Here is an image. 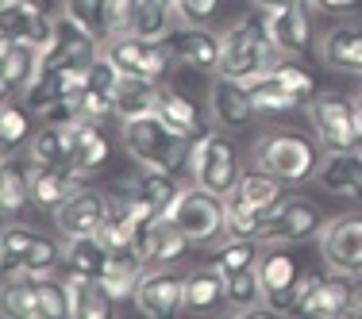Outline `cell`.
<instances>
[{
	"label": "cell",
	"mask_w": 362,
	"mask_h": 319,
	"mask_svg": "<svg viewBox=\"0 0 362 319\" xmlns=\"http://www.w3.org/2000/svg\"><path fill=\"white\" fill-rule=\"evenodd\" d=\"M278 62H281V50L274 47L262 16H243L239 23H231V28L223 31V54H220V66H216L220 77L255 85L258 77H266Z\"/></svg>",
	"instance_id": "6da1fadb"
},
{
	"label": "cell",
	"mask_w": 362,
	"mask_h": 319,
	"mask_svg": "<svg viewBox=\"0 0 362 319\" xmlns=\"http://www.w3.org/2000/svg\"><path fill=\"white\" fill-rule=\"evenodd\" d=\"M124 146L143 169H177L189 158L193 135L174 127L162 112H146V116H132L119 127Z\"/></svg>",
	"instance_id": "7a4b0ae2"
},
{
	"label": "cell",
	"mask_w": 362,
	"mask_h": 319,
	"mask_svg": "<svg viewBox=\"0 0 362 319\" xmlns=\"http://www.w3.org/2000/svg\"><path fill=\"white\" fill-rule=\"evenodd\" d=\"M255 166L281 177L286 185H305L320 169V150H316L313 139H305L297 131H266L255 143Z\"/></svg>",
	"instance_id": "3957f363"
},
{
	"label": "cell",
	"mask_w": 362,
	"mask_h": 319,
	"mask_svg": "<svg viewBox=\"0 0 362 319\" xmlns=\"http://www.w3.org/2000/svg\"><path fill=\"white\" fill-rule=\"evenodd\" d=\"M166 215L193 246H212V243H223V239H228L223 196L209 193V188H201V185L181 188V196L174 200V208Z\"/></svg>",
	"instance_id": "277c9868"
},
{
	"label": "cell",
	"mask_w": 362,
	"mask_h": 319,
	"mask_svg": "<svg viewBox=\"0 0 362 319\" xmlns=\"http://www.w3.org/2000/svg\"><path fill=\"white\" fill-rule=\"evenodd\" d=\"M185 162H189V174H193V185L209 188L216 196H228L239 185V177H243V169L235 162V146L223 139L220 131L193 135V146H189Z\"/></svg>",
	"instance_id": "5b68a950"
},
{
	"label": "cell",
	"mask_w": 362,
	"mask_h": 319,
	"mask_svg": "<svg viewBox=\"0 0 362 319\" xmlns=\"http://www.w3.org/2000/svg\"><path fill=\"white\" fill-rule=\"evenodd\" d=\"M308 0H286V4L262 12L266 31L281 58H313L316 54V31H313V12Z\"/></svg>",
	"instance_id": "8992f818"
},
{
	"label": "cell",
	"mask_w": 362,
	"mask_h": 319,
	"mask_svg": "<svg viewBox=\"0 0 362 319\" xmlns=\"http://www.w3.org/2000/svg\"><path fill=\"white\" fill-rule=\"evenodd\" d=\"M308 119H313V131L320 139L324 150H355L362 143L358 127H355V100L339 97V92H320L308 104Z\"/></svg>",
	"instance_id": "52a82bcc"
},
{
	"label": "cell",
	"mask_w": 362,
	"mask_h": 319,
	"mask_svg": "<svg viewBox=\"0 0 362 319\" xmlns=\"http://www.w3.org/2000/svg\"><path fill=\"white\" fill-rule=\"evenodd\" d=\"M320 258L332 273L362 277V215L358 212L320 223Z\"/></svg>",
	"instance_id": "ba28073f"
},
{
	"label": "cell",
	"mask_w": 362,
	"mask_h": 319,
	"mask_svg": "<svg viewBox=\"0 0 362 319\" xmlns=\"http://www.w3.org/2000/svg\"><path fill=\"white\" fill-rule=\"evenodd\" d=\"M135 308L146 319H170L185 312V273H177L174 265H158L146 270L135 292Z\"/></svg>",
	"instance_id": "9c48e42d"
},
{
	"label": "cell",
	"mask_w": 362,
	"mask_h": 319,
	"mask_svg": "<svg viewBox=\"0 0 362 319\" xmlns=\"http://www.w3.org/2000/svg\"><path fill=\"white\" fill-rule=\"evenodd\" d=\"M105 54L119 66V73H135V77H151V81H162L174 62L166 42L154 39H139V35H119L105 42Z\"/></svg>",
	"instance_id": "30bf717a"
},
{
	"label": "cell",
	"mask_w": 362,
	"mask_h": 319,
	"mask_svg": "<svg viewBox=\"0 0 362 319\" xmlns=\"http://www.w3.org/2000/svg\"><path fill=\"white\" fill-rule=\"evenodd\" d=\"M100 42L97 35L74 23L70 16H58L54 20V35L42 47V70H66V66H89L93 58L100 54Z\"/></svg>",
	"instance_id": "8fae6325"
},
{
	"label": "cell",
	"mask_w": 362,
	"mask_h": 319,
	"mask_svg": "<svg viewBox=\"0 0 362 319\" xmlns=\"http://www.w3.org/2000/svg\"><path fill=\"white\" fill-rule=\"evenodd\" d=\"M320 235V215L308 200L286 196L278 208L270 212V219L258 231V243L262 246H286V243H305V239Z\"/></svg>",
	"instance_id": "7c38bea8"
},
{
	"label": "cell",
	"mask_w": 362,
	"mask_h": 319,
	"mask_svg": "<svg viewBox=\"0 0 362 319\" xmlns=\"http://www.w3.org/2000/svg\"><path fill=\"white\" fill-rule=\"evenodd\" d=\"M162 42L170 47L174 62H185L189 70L216 73L220 54H223V35H216L212 28H204V23H177Z\"/></svg>",
	"instance_id": "4fadbf2b"
},
{
	"label": "cell",
	"mask_w": 362,
	"mask_h": 319,
	"mask_svg": "<svg viewBox=\"0 0 362 319\" xmlns=\"http://www.w3.org/2000/svg\"><path fill=\"white\" fill-rule=\"evenodd\" d=\"M0 23H4V39L31 42L39 50L54 35V20L42 12L39 0H0Z\"/></svg>",
	"instance_id": "5bb4252c"
},
{
	"label": "cell",
	"mask_w": 362,
	"mask_h": 319,
	"mask_svg": "<svg viewBox=\"0 0 362 319\" xmlns=\"http://www.w3.org/2000/svg\"><path fill=\"white\" fill-rule=\"evenodd\" d=\"M108 208H112L108 196L93 193V188H74V193L54 208V227L62 231L66 239L97 235V227H100V219L108 215Z\"/></svg>",
	"instance_id": "9a60e30c"
},
{
	"label": "cell",
	"mask_w": 362,
	"mask_h": 319,
	"mask_svg": "<svg viewBox=\"0 0 362 319\" xmlns=\"http://www.w3.org/2000/svg\"><path fill=\"white\" fill-rule=\"evenodd\" d=\"M189 239L181 235V231L170 223V215H158V219H151L146 227L139 231V239H135V254L143 258L146 270H158V265H174L181 258L189 254Z\"/></svg>",
	"instance_id": "2e32d148"
},
{
	"label": "cell",
	"mask_w": 362,
	"mask_h": 319,
	"mask_svg": "<svg viewBox=\"0 0 362 319\" xmlns=\"http://www.w3.org/2000/svg\"><path fill=\"white\" fill-rule=\"evenodd\" d=\"M89 89V66H66V70H42L35 77L28 92H23V104L31 112H42L58 100H77Z\"/></svg>",
	"instance_id": "e0dca14e"
},
{
	"label": "cell",
	"mask_w": 362,
	"mask_h": 319,
	"mask_svg": "<svg viewBox=\"0 0 362 319\" xmlns=\"http://www.w3.org/2000/svg\"><path fill=\"white\" fill-rule=\"evenodd\" d=\"M209 108H212V119L220 127H228V131H239V127H247L258 116L251 89L243 81H231V77H220V73L209 89Z\"/></svg>",
	"instance_id": "ac0fdd59"
},
{
	"label": "cell",
	"mask_w": 362,
	"mask_h": 319,
	"mask_svg": "<svg viewBox=\"0 0 362 319\" xmlns=\"http://www.w3.org/2000/svg\"><path fill=\"white\" fill-rule=\"evenodd\" d=\"M42 73V50L31 42H0V89L4 97L12 92H28L35 85V77Z\"/></svg>",
	"instance_id": "d6986e66"
},
{
	"label": "cell",
	"mask_w": 362,
	"mask_h": 319,
	"mask_svg": "<svg viewBox=\"0 0 362 319\" xmlns=\"http://www.w3.org/2000/svg\"><path fill=\"white\" fill-rule=\"evenodd\" d=\"M316 181L327 193L362 204V154L358 150H324Z\"/></svg>",
	"instance_id": "ffe728a7"
},
{
	"label": "cell",
	"mask_w": 362,
	"mask_h": 319,
	"mask_svg": "<svg viewBox=\"0 0 362 319\" xmlns=\"http://www.w3.org/2000/svg\"><path fill=\"white\" fill-rule=\"evenodd\" d=\"M255 270H258L262 289H266V312H274V308L286 300V292L300 281L297 258H293L289 250H281V246H266L262 254H258V265H255Z\"/></svg>",
	"instance_id": "44dd1931"
},
{
	"label": "cell",
	"mask_w": 362,
	"mask_h": 319,
	"mask_svg": "<svg viewBox=\"0 0 362 319\" xmlns=\"http://www.w3.org/2000/svg\"><path fill=\"white\" fill-rule=\"evenodd\" d=\"M108 162V135L100 131L97 119H77L70 127V166L77 169V177L97 174Z\"/></svg>",
	"instance_id": "7402d4cb"
},
{
	"label": "cell",
	"mask_w": 362,
	"mask_h": 319,
	"mask_svg": "<svg viewBox=\"0 0 362 319\" xmlns=\"http://www.w3.org/2000/svg\"><path fill=\"white\" fill-rule=\"evenodd\" d=\"M320 58L332 70L362 77V23H339V28L324 31Z\"/></svg>",
	"instance_id": "603a6c76"
},
{
	"label": "cell",
	"mask_w": 362,
	"mask_h": 319,
	"mask_svg": "<svg viewBox=\"0 0 362 319\" xmlns=\"http://www.w3.org/2000/svg\"><path fill=\"white\" fill-rule=\"evenodd\" d=\"M228 304V273L220 265H197L185 273V312H212V308Z\"/></svg>",
	"instance_id": "cb8c5ba5"
},
{
	"label": "cell",
	"mask_w": 362,
	"mask_h": 319,
	"mask_svg": "<svg viewBox=\"0 0 362 319\" xmlns=\"http://www.w3.org/2000/svg\"><path fill=\"white\" fill-rule=\"evenodd\" d=\"M62 281H66V292H70V312L77 319H105V315H112L116 300H112V292L105 289V281H100V277L66 273Z\"/></svg>",
	"instance_id": "d4e9b609"
},
{
	"label": "cell",
	"mask_w": 362,
	"mask_h": 319,
	"mask_svg": "<svg viewBox=\"0 0 362 319\" xmlns=\"http://www.w3.org/2000/svg\"><path fill=\"white\" fill-rule=\"evenodd\" d=\"M351 300H355V277L351 273H332L327 270L320 284H316L308 312L313 319H335V315H351Z\"/></svg>",
	"instance_id": "484cf974"
},
{
	"label": "cell",
	"mask_w": 362,
	"mask_h": 319,
	"mask_svg": "<svg viewBox=\"0 0 362 319\" xmlns=\"http://www.w3.org/2000/svg\"><path fill=\"white\" fill-rule=\"evenodd\" d=\"M158 81L151 77H135V73H119L116 89H112V108H116L119 119L132 116H146V112H158Z\"/></svg>",
	"instance_id": "4316f807"
},
{
	"label": "cell",
	"mask_w": 362,
	"mask_h": 319,
	"mask_svg": "<svg viewBox=\"0 0 362 319\" xmlns=\"http://www.w3.org/2000/svg\"><path fill=\"white\" fill-rule=\"evenodd\" d=\"M74 181H77V169H70V166H28L31 204L54 212L74 193Z\"/></svg>",
	"instance_id": "83f0119b"
},
{
	"label": "cell",
	"mask_w": 362,
	"mask_h": 319,
	"mask_svg": "<svg viewBox=\"0 0 362 319\" xmlns=\"http://www.w3.org/2000/svg\"><path fill=\"white\" fill-rule=\"evenodd\" d=\"M228 196H235L239 204H247V208H255V212H274L281 200H286V181L266 174L262 166H255V169H247V174L239 177V185L231 188Z\"/></svg>",
	"instance_id": "f1b7e54d"
},
{
	"label": "cell",
	"mask_w": 362,
	"mask_h": 319,
	"mask_svg": "<svg viewBox=\"0 0 362 319\" xmlns=\"http://www.w3.org/2000/svg\"><path fill=\"white\" fill-rule=\"evenodd\" d=\"M112 262V250L100 243L97 235H74L66 239V254H62V265L66 273H85V277H105Z\"/></svg>",
	"instance_id": "f546056e"
},
{
	"label": "cell",
	"mask_w": 362,
	"mask_h": 319,
	"mask_svg": "<svg viewBox=\"0 0 362 319\" xmlns=\"http://www.w3.org/2000/svg\"><path fill=\"white\" fill-rule=\"evenodd\" d=\"M143 273H146V265H143V258L135 254V250H116L100 281H105V289L112 292V300H116V304H124V300H135Z\"/></svg>",
	"instance_id": "4dcf8cb0"
},
{
	"label": "cell",
	"mask_w": 362,
	"mask_h": 319,
	"mask_svg": "<svg viewBox=\"0 0 362 319\" xmlns=\"http://www.w3.org/2000/svg\"><path fill=\"white\" fill-rule=\"evenodd\" d=\"M28 166H70V127L42 124L28 143Z\"/></svg>",
	"instance_id": "1f68e13d"
},
{
	"label": "cell",
	"mask_w": 362,
	"mask_h": 319,
	"mask_svg": "<svg viewBox=\"0 0 362 319\" xmlns=\"http://www.w3.org/2000/svg\"><path fill=\"white\" fill-rule=\"evenodd\" d=\"M266 308V289L255 265L228 277V315H258Z\"/></svg>",
	"instance_id": "d6a6232c"
},
{
	"label": "cell",
	"mask_w": 362,
	"mask_h": 319,
	"mask_svg": "<svg viewBox=\"0 0 362 319\" xmlns=\"http://www.w3.org/2000/svg\"><path fill=\"white\" fill-rule=\"evenodd\" d=\"M174 20H177L174 0H135V28H132V35L162 42L170 31L177 28Z\"/></svg>",
	"instance_id": "836d02e7"
},
{
	"label": "cell",
	"mask_w": 362,
	"mask_h": 319,
	"mask_svg": "<svg viewBox=\"0 0 362 319\" xmlns=\"http://www.w3.org/2000/svg\"><path fill=\"white\" fill-rule=\"evenodd\" d=\"M35 239H39V231L23 227V223H8L0 231V270H4V277L28 270V254L35 246Z\"/></svg>",
	"instance_id": "e575fe53"
},
{
	"label": "cell",
	"mask_w": 362,
	"mask_h": 319,
	"mask_svg": "<svg viewBox=\"0 0 362 319\" xmlns=\"http://www.w3.org/2000/svg\"><path fill=\"white\" fill-rule=\"evenodd\" d=\"M170 174H174V169H143V174L135 177L132 193H139L143 200H151L154 208L166 215L170 208H174V200L181 196V188H185V185H177Z\"/></svg>",
	"instance_id": "d590c367"
},
{
	"label": "cell",
	"mask_w": 362,
	"mask_h": 319,
	"mask_svg": "<svg viewBox=\"0 0 362 319\" xmlns=\"http://www.w3.org/2000/svg\"><path fill=\"white\" fill-rule=\"evenodd\" d=\"M251 89V97H255V108L262 112V116H281V112H293L300 104V97L293 89H286V85L278 81L274 73H266V77H258L255 85H247Z\"/></svg>",
	"instance_id": "8d00e7d4"
},
{
	"label": "cell",
	"mask_w": 362,
	"mask_h": 319,
	"mask_svg": "<svg viewBox=\"0 0 362 319\" xmlns=\"http://www.w3.org/2000/svg\"><path fill=\"white\" fill-rule=\"evenodd\" d=\"M62 16H70L74 23H81L89 35H97L100 42L112 39V23H108V0H62Z\"/></svg>",
	"instance_id": "74e56055"
},
{
	"label": "cell",
	"mask_w": 362,
	"mask_h": 319,
	"mask_svg": "<svg viewBox=\"0 0 362 319\" xmlns=\"http://www.w3.org/2000/svg\"><path fill=\"white\" fill-rule=\"evenodd\" d=\"M262 243L258 239H235V235H228L223 243L216 246V254H212V265H220L223 273H239V270H247V265H258V250Z\"/></svg>",
	"instance_id": "f35d334b"
},
{
	"label": "cell",
	"mask_w": 362,
	"mask_h": 319,
	"mask_svg": "<svg viewBox=\"0 0 362 319\" xmlns=\"http://www.w3.org/2000/svg\"><path fill=\"white\" fill-rule=\"evenodd\" d=\"M97 239L112 250V254H116V250H135L139 231H135V223L124 215V208H119V204H112L108 215L100 219V227H97Z\"/></svg>",
	"instance_id": "ab89813d"
},
{
	"label": "cell",
	"mask_w": 362,
	"mask_h": 319,
	"mask_svg": "<svg viewBox=\"0 0 362 319\" xmlns=\"http://www.w3.org/2000/svg\"><path fill=\"white\" fill-rule=\"evenodd\" d=\"M31 204V188H28V169H16L12 162H4L0 169V208L12 219L16 212H23Z\"/></svg>",
	"instance_id": "60d3db41"
},
{
	"label": "cell",
	"mask_w": 362,
	"mask_h": 319,
	"mask_svg": "<svg viewBox=\"0 0 362 319\" xmlns=\"http://www.w3.org/2000/svg\"><path fill=\"white\" fill-rule=\"evenodd\" d=\"M0 143H4V150L12 154L16 146L31 143V116H28V104H12V100H4V108H0Z\"/></svg>",
	"instance_id": "b9f144b4"
},
{
	"label": "cell",
	"mask_w": 362,
	"mask_h": 319,
	"mask_svg": "<svg viewBox=\"0 0 362 319\" xmlns=\"http://www.w3.org/2000/svg\"><path fill=\"white\" fill-rule=\"evenodd\" d=\"M158 112H162V116H166L174 127H181V131H189V135H197V104L185 97V92H177V89H162Z\"/></svg>",
	"instance_id": "7bdbcfd3"
},
{
	"label": "cell",
	"mask_w": 362,
	"mask_h": 319,
	"mask_svg": "<svg viewBox=\"0 0 362 319\" xmlns=\"http://www.w3.org/2000/svg\"><path fill=\"white\" fill-rule=\"evenodd\" d=\"M39 304H42V319L74 315L70 312V292H66V281H54V273L39 277Z\"/></svg>",
	"instance_id": "ee69618b"
},
{
	"label": "cell",
	"mask_w": 362,
	"mask_h": 319,
	"mask_svg": "<svg viewBox=\"0 0 362 319\" xmlns=\"http://www.w3.org/2000/svg\"><path fill=\"white\" fill-rule=\"evenodd\" d=\"M62 254H66V246H58L54 239L39 235L35 246H31V254H28V273H39V277L54 273L58 265H62ZM20 273H23V270H20Z\"/></svg>",
	"instance_id": "f6af8a7d"
},
{
	"label": "cell",
	"mask_w": 362,
	"mask_h": 319,
	"mask_svg": "<svg viewBox=\"0 0 362 319\" xmlns=\"http://www.w3.org/2000/svg\"><path fill=\"white\" fill-rule=\"evenodd\" d=\"M270 73L278 77V81L286 85V89H293V92H297L300 100H308V97L316 92V81H313V73H308L305 66H300V58H289V62H278Z\"/></svg>",
	"instance_id": "bcb514c9"
},
{
	"label": "cell",
	"mask_w": 362,
	"mask_h": 319,
	"mask_svg": "<svg viewBox=\"0 0 362 319\" xmlns=\"http://www.w3.org/2000/svg\"><path fill=\"white\" fill-rule=\"evenodd\" d=\"M77 108H81V119H108L116 116V108H112V92H100V89H85L81 97H77Z\"/></svg>",
	"instance_id": "7dc6e473"
},
{
	"label": "cell",
	"mask_w": 362,
	"mask_h": 319,
	"mask_svg": "<svg viewBox=\"0 0 362 319\" xmlns=\"http://www.w3.org/2000/svg\"><path fill=\"white\" fill-rule=\"evenodd\" d=\"M181 23H209L220 12V0H174Z\"/></svg>",
	"instance_id": "c3c4849f"
},
{
	"label": "cell",
	"mask_w": 362,
	"mask_h": 319,
	"mask_svg": "<svg viewBox=\"0 0 362 319\" xmlns=\"http://www.w3.org/2000/svg\"><path fill=\"white\" fill-rule=\"evenodd\" d=\"M313 12H324V16H351V12H362V0H308Z\"/></svg>",
	"instance_id": "681fc988"
},
{
	"label": "cell",
	"mask_w": 362,
	"mask_h": 319,
	"mask_svg": "<svg viewBox=\"0 0 362 319\" xmlns=\"http://www.w3.org/2000/svg\"><path fill=\"white\" fill-rule=\"evenodd\" d=\"M351 315H358V319H362V281L355 284V300H351Z\"/></svg>",
	"instance_id": "f907efd6"
},
{
	"label": "cell",
	"mask_w": 362,
	"mask_h": 319,
	"mask_svg": "<svg viewBox=\"0 0 362 319\" xmlns=\"http://www.w3.org/2000/svg\"><path fill=\"white\" fill-rule=\"evenodd\" d=\"M355 127H358V139H362V92L355 97Z\"/></svg>",
	"instance_id": "816d5d0a"
},
{
	"label": "cell",
	"mask_w": 362,
	"mask_h": 319,
	"mask_svg": "<svg viewBox=\"0 0 362 319\" xmlns=\"http://www.w3.org/2000/svg\"><path fill=\"white\" fill-rule=\"evenodd\" d=\"M255 8H262V12H270V8H278V4H286V0H251Z\"/></svg>",
	"instance_id": "f5cc1de1"
}]
</instances>
